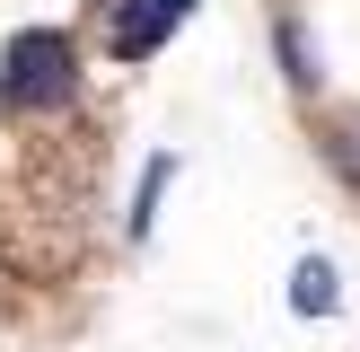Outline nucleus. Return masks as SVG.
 <instances>
[{
  "label": "nucleus",
  "instance_id": "nucleus-1",
  "mask_svg": "<svg viewBox=\"0 0 360 352\" xmlns=\"http://www.w3.org/2000/svg\"><path fill=\"white\" fill-rule=\"evenodd\" d=\"M70 88H79V53L62 27H27L0 53V106H70Z\"/></svg>",
  "mask_w": 360,
  "mask_h": 352
},
{
  "label": "nucleus",
  "instance_id": "nucleus-2",
  "mask_svg": "<svg viewBox=\"0 0 360 352\" xmlns=\"http://www.w3.org/2000/svg\"><path fill=\"white\" fill-rule=\"evenodd\" d=\"M185 9H193V0H150V9H123V27H115V53H123V62L158 53V44H167V27H176Z\"/></svg>",
  "mask_w": 360,
  "mask_h": 352
},
{
  "label": "nucleus",
  "instance_id": "nucleus-3",
  "mask_svg": "<svg viewBox=\"0 0 360 352\" xmlns=\"http://www.w3.org/2000/svg\"><path fill=\"white\" fill-rule=\"evenodd\" d=\"M273 44H281V70H290V88H308V97H316V80H326V70H316L308 27H299V18H273Z\"/></svg>",
  "mask_w": 360,
  "mask_h": 352
},
{
  "label": "nucleus",
  "instance_id": "nucleus-4",
  "mask_svg": "<svg viewBox=\"0 0 360 352\" xmlns=\"http://www.w3.org/2000/svg\"><path fill=\"white\" fill-rule=\"evenodd\" d=\"M326 168L360 194V123H352V115H334V123H326Z\"/></svg>",
  "mask_w": 360,
  "mask_h": 352
},
{
  "label": "nucleus",
  "instance_id": "nucleus-5",
  "mask_svg": "<svg viewBox=\"0 0 360 352\" xmlns=\"http://www.w3.org/2000/svg\"><path fill=\"white\" fill-rule=\"evenodd\" d=\"M290 299H299L308 317H326V308H334V273H326V264H299V291H290Z\"/></svg>",
  "mask_w": 360,
  "mask_h": 352
}]
</instances>
